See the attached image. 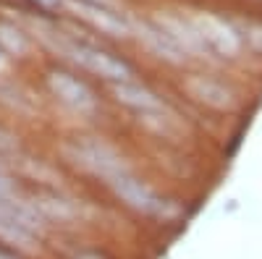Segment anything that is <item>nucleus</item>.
<instances>
[{
    "label": "nucleus",
    "instance_id": "obj_1",
    "mask_svg": "<svg viewBox=\"0 0 262 259\" xmlns=\"http://www.w3.org/2000/svg\"><path fill=\"white\" fill-rule=\"evenodd\" d=\"M60 48L69 53L76 63H81L84 68L97 71L100 76H111V79H123V76H128L126 63L116 60L113 55H107V53H102V50H97V48L79 45V42H63V39H60Z\"/></svg>",
    "mask_w": 262,
    "mask_h": 259
},
{
    "label": "nucleus",
    "instance_id": "obj_2",
    "mask_svg": "<svg viewBox=\"0 0 262 259\" xmlns=\"http://www.w3.org/2000/svg\"><path fill=\"white\" fill-rule=\"evenodd\" d=\"M71 8L76 11V16L86 18L90 24L100 27L107 34H126L128 24L121 13H116L113 8L107 6H97V3H86V0H71Z\"/></svg>",
    "mask_w": 262,
    "mask_h": 259
},
{
    "label": "nucleus",
    "instance_id": "obj_3",
    "mask_svg": "<svg viewBox=\"0 0 262 259\" xmlns=\"http://www.w3.org/2000/svg\"><path fill=\"white\" fill-rule=\"evenodd\" d=\"M50 86H53V92H55L63 102H69L71 107H76V110H90V107L95 105L92 92L86 89L81 81L71 79L69 74H53V76H50Z\"/></svg>",
    "mask_w": 262,
    "mask_h": 259
},
{
    "label": "nucleus",
    "instance_id": "obj_4",
    "mask_svg": "<svg viewBox=\"0 0 262 259\" xmlns=\"http://www.w3.org/2000/svg\"><path fill=\"white\" fill-rule=\"evenodd\" d=\"M0 45H3L8 53L21 55V53L27 50V39H24V34H21L16 27H11V24H0Z\"/></svg>",
    "mask_w": 262,
    "mask_h": 259
},
{
    "label": "nucleus",
    "instance_id": "obj_5",
    "mask_svg": "<svg viewBox=\"0 0 262 259\" xmlns=\"http://www.w3.org/2000/svg\"><path fill=\"white\" fill-rule=\"evenodd\" d=\"M118 100L128 102V105H137V107H152L155 100H152L144 89H137V86H118Z\"/></svg>",
    "mask_w": 262,
    "mask_h": 259
},
{
    "label": "nucleus",
    "instance_id": "obj_6",
    "mask_svg": "<svg viewBox=\"0 0 262 259\" xmlns=\"http://www.w3.org/2000/svg\"><path fill=\"white\" fill-rule=\"evenodd\" d=\"M3 194H8V181L0 176V197H3Z\"/></svg>",
    "mask_w": 262,
    "mask_h": 259
},
{
    "label": "nucleus",
    "instance_id": "obj_7",
    "mask_svg": "<svg viewBox=\"0 0 262 259\" xmlns=\"http://www.w3.org/2000/svg\"><path fill=\"white\" fill-rule=\"evenodd\" d=\"M0 259H16V256H11V254H6V251H0Z\"/></svg>",
    "mask_w": 262,
    "mask_h": 259
},
{
    "label": "nucleus",
    "instance_id": "obj_8",
    "mask_svg": "<svg viewBox=\"0 0 262 259\" xmlns=\"http://www.w3.org/2000/svg\"><path fill=\"white\" fill-rule=\"evenodd\" d=\"M3 63H6V58H3V53H0V68H3Z\"/></svg>",
    "mask_w": 262,
    "mask_h": 259
}]
</instances>
